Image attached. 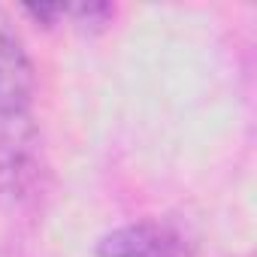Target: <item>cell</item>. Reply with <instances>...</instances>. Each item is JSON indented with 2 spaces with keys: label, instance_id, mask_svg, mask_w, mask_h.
Returning a JSON list of instances; mask_svg holds the SVG:
<instances>
[{
  "label": "cell",
  "instance_id": "obj_1",
  "mask_svg": "<svg viewBox=\"0 0 257 257\" xmlns=\"http://www.w3.org/2000/svg\"><path fill=\"white\" fill-rule=\"evenodd\" d=\"M43 149L28 115H0V206H28L43 191Z\"/></svg>",
  "mask_w": 257,
  "mask_h": 257
},
{
  "label": "cell",
  "instance_id": "obj_2",
  "mask_svg": "<svg viewBox=\"0 0 257 257\" xmlns=\"http://www.w3.org/2000/svg\"><path fill=\"white\" fill-rule=\"evenodd\" d=\"M97 257H200L194 245L167 224H124L97 242Z\"/></svg>",
  "mask_w": 257,
  "mask_h": 257
},
{
  "label": "cell",
  "instance_id": "obj_3",
  "mask_svg": "<svg viewBox=\"0 0 257 257\" xmlns=\"http://www.w3.org/2000/svg\"><path fill=\"white\" fill-rule=\"evenodd\" d=\"M34 97V61L13 19L0 10V115H28Z\"/></svg>",
  "mask_w": 257,
  "mask_h": 257
}]
</instances>
